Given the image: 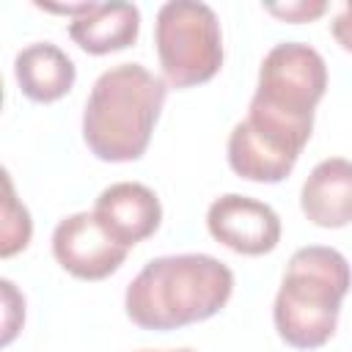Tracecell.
Segmentation results:
<instances>
[{"instance_id": "obj_1", "label": "cell", "mask_w": 352, "mask_h": 352, "mask_svg": "<svg viewBox=\"0 0 352 352\" xmlns=\"http://www.w3.org/2000/svg\"><path fill=\"white\" fill-rule=\"evenodd\" d=\"M234 292V272L209 253L151 258L126 286V316L143 330H179L214 316Z\"/></svg>"}, {"instance_id": "obj_2", "label": "cell", "mask_w": 352, "mask_h": 352, "mask_svg": "<svg viewBox=\"0 0 352 352\" xmlns=\"http://www.w3.org/2000/svg\"><path fill=\"white\" fill-rule=\"evenodd\" d=\"M168 88L140 63L102 72L85 99L82 140L104 162H132L148 148Z\"/></svg>"}, {"instance_id": "obj_3", "label": "cell", "mask_w": 352, "mask_h": 352, "mask_svg": "<svg viewBox=\"0 0 352 352\" xmlns=\"http://www.w3.org/2000/svg\"><path fill=\"white\" fill-rule=\"evenodd\" d=\"M349 286V261L336 248L308 245L294 250L272 305L278 336L294 349L327 344L338 327L341 300Z\"/></svg>"}, {"instance_id": "obj_4", "label": "cell", "mask_w": 352, "mask_h": 352, "mask_svg": "<svg viewBox=\"0 0 352 352\" xmlns=\"http://www.w3.org/2000/svg\"><path fill=\"white\" fill-rule=\"evenodd\" d=\"M324 91V58L302 41H283L264 55L248 113L308 143L314 129V110Z\"/></svg>"}, {"instance_id": "obj_5", "label": "cell", "mask_w": 352, "mask_h": 352, "mask_svg": "<svg viewBox=\"0 0 352 352\" xmlns=\"http://www.w3.org/2000/svg\"><path fill=\"white\" fill-rule=\"evenodd\" d=\"M154 47L173 88L209 82L223 66V33L212 6L198 0H170L157 11Z\"/></svg>"}, {"instance_id": "obj_6", "label": "cell", "mask_w": 352, "mask_h": 352, "mask_svg": "<svg viewBox=\"0 0 352 352\" xmlns=\"http://www.w3.org/2000/svg\"><path fill=\"white\" fill-rule=\"evenodd\" d=\"M124 245H118L94 217V212H74L63 217L52 231L55 261L80 280H102L113 275L124 258Z\"/></svg>"}, {"instance_id": "obj_7", "label": "cell", "mask_w": 352, "mask_h": 352, "mask_svg": "<svg viewBox=\"0 0 352 352\" xmlns=\"http://www.w3.org/2000/svg\"><path fill=\"white\" fill-rule=\"evenodd\" d=\"M206 228L220 245L242 256H264L280 242L278 212L270 204L239 192L212 201L206 212Z\"/></svg>"}, {"instance_id": "obj_8", "label": "cell", "mask_w": 352, "mask_h": 352, "mask_svg": "<svg viewBox=\"0 0 352 352\" xmlns=\"http://www.w3.org/2000/svg\"><path fill=\"white\" fill-rule=\"evenodd\" d=\"M300 154H302L300 146L250 121L248 116L228 135V165L236 176L248 182H264V184L283 182L294 170Z\"/></svg>"}, {"instance_id": "obj_9", "label": "cell", "mask_w": 352, "mask_h": 352, "mask_svg": "<svg viewBox=\"0 0 352 352\" xmlns=\"http://www.w3.org/2000/svg\"><path fill=\"white\" fill-rule=\"evenodd\" d=\"M94 217L118 245L132 248L160 228L162 206L151 187L140 182H116L99 192Z\"/></svg>"}, {"instance_id": "obj_10", "label": "cell", "mask_w": 352, "mask_h": 352, "mask_svg": "<svg viewBox=\"0 0 352 352\" xmlns=\"http://www.w3.org/2000/svg\"><path fill=\"white\" fill-rule=\"evenodd\" d=\"M302 214L322 228L352 223V160L330 157L314 165L300 190Z\"/></svg>"}, {"instance_id": "obj_11", "label": "cell", "mask_w": 352, "mask_h": 352, "mask_svg": "<svg viewBox=\"0 0 352 352\" xmlns=\"http://www.w3.org/2000/svg\"><path fill=\"white\" fill-rule=\"evenodd\" d=\"M14 77L22 94L33 102H55L66 96L74 85V60L52 41H36L16 52Z\"/></svg>"}, {"instance_id": "obj_12", "label": "cell", "mask_w": 352, "mask_h": 352, "mask_svg": "<svg viewBox=\"0 0 352 352\" xmlns=\"http://www.w3.org/2000/svg\"><path fill=\"white\" fill-rule=\"evenodd\" d=\"M140 11L135 3H96L85 16L69 22L72 41L88 55H107L126 50L138 41Z\"/></svg>"}, {"instance_id": "obj_13", "label": "cell", "mask_w": 352, "mask_h": 352, "mask_svg": "<svg viewBox=\"0 0 352 352\" xmlns=\"http://www.w3.org/2000/svg\"><path fill=\"white\" fill-rule=\"evenodd\" d=\"M33 234V223L28 209L14 198V184L6 173V206H3V242L0 256H14L16 250H25Z\"/></svg>"}, {"instance_id": "obj_14", "label": "cell", "mask_w": 352, "mask_h": 352, "mask_svg": "<svg viewBox=\"0 0 352 352\" xmlns=\"http://www.w3.org/2000/svg\"><path fill=\"white\" fill-rule=\"evenodd\" d=\"M264 11H270L272 16L278 19H286V22H311L316 16H322L327 11V3L316 0H297V3H286V6H264Z\"/></svg>"}, {"instance_id": "obj_15", "label": "cell", "mask_w": 352, "mask_h": 352, "mask_svg": "<svg viewBox=\"0 0 352 352\" xmlns=\"http://www.w3.org/2000/svg\"><path fill=\"white\" fill-rule=\"evenodd\" d=\"M330 33H333V38H336L346 52H352V3H346V6L333 16Z\"/></svg>"}, {"instance_id": "obj_16", "label": "cell", "mask_w": 352, "mask_h": 352, "mask_svg": "<svg viewBox=\"0 0 352 352\" xmlns=\"http://www.w3.org/2000/svg\"><path fill=\"white\" fill-rule=\"evenodd\" d=\"M140 352H192V349H140Z\"/></svg>"}]
</instances>
